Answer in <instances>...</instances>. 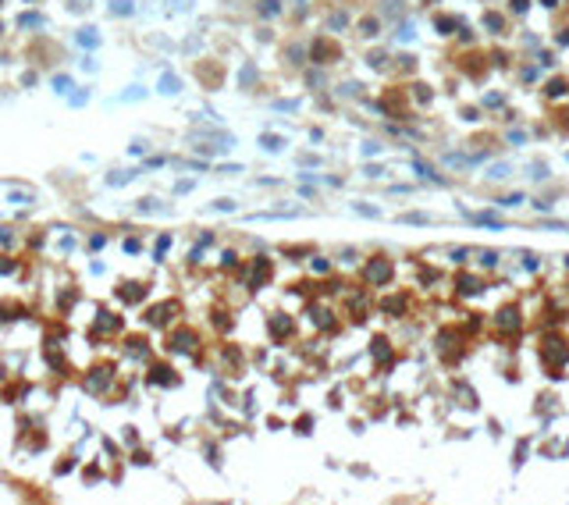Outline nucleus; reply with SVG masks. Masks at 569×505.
I'll list each match as a JSON object with an SVG mask.
<instances>
[{"label": "nucleus", "instance_id": "obj_23", "mask_svg": "<svg viewBox=\"0 0 569 505\" xmlns=\"http://www.w3.org/2000/svg\"><path fill=\"white\" fill-rule=\"evenodd\" d=\"M0 4H4V0H0Z\"/></svg>", "mask_w": 569, "mask_h": 505}, {"label": "nucleus", "instance_id": "obj_13", "mask_svg": "<svg viewBox=\"0 0 569 505\" xmlns=\"http://www.w3.org/2000/svg\"><path fill=\"white\" fill-rule=\"evenodd\" d=\"M168 374H171L168 366H153V377H149V381H160V384H171L174 377H168Z\"/></svg>", "mask_w": 569, "mask_h": 505}, {"label": "nucleus", "instance_id": "obj_16", "mask_svg": "<svg viewBox=\"0 0 569 505\" xmlns=\"http://www.w3.org/2000/svg\"><path fill=\"white\" fill-rule=\"evenodd\" d=\"M562 93H566V79H555L548 85V96H562Z\"/></svg>", "mask_w": 569, "mask_h": 505}, {"label": "nucleus", "instance_id": "obj_4", "mask_svg": "<svg viewBox=\"0 0 569 505\" xmlns=\"http://www.w3.org/2000/svg\"><path fill=\"white\" fill-rule=\"evenodd\" d=\"M388 274H392V263H388V260H381V256L367 267V281H384Z\"/></svg>", "mask_w": 569, "mask_h": 505}, {"label": "nucleus", "instance_id": "obj_18", "mask_svg": "<svg viewBox=\"0 0 569 505\" xmlns=\"http://www.w3.org/2000/svg\"><path fill=\"white\" fill-rule=\"evenodd\" d=\"M54 89H57V93H68V89H71V79H68V75H57V79H54Z\"/></svg>", "mask_w": 569, "mask_h": 505}, {"label": "nucleus", "instance_id": "obj_15", "mask_svg": "<svg viewBox=\"0 0 569 505\" xmlns=\"http://www.w3.org/2000/svg\"><path fill=\"white\" fill-rule=\"evenodd\" d=\"M278 11H281L278 0H260V14H278Z\"/></svg>", "mask_w": 569, "mask_h": 505}, {"label": "nucleus", "instance_id": "obj_20", "mask_svg": "<svg viewBox=\"0 0 569 505\" xmlns=\"http://www.w3.org/2000/svg\"><path fill=\"white\" fill-rule=\"evenodd\" d=\"M171 246V239H168V235H160V242H157V256H164V249H168Z\"/></svg>", "mask_w": 569, "mask_h": 505}, {"label": "nucleus", "instance_id": "obj_10", "mask_svg": "<svg viewBox=\"0 0 569 505\" xmlns=\"http://www.w3.org/2000/svg\"><path fill=\"white\" fill-rule=\"evenodd\" d=\"M178 89H182V82H178L174 75H171V71H164V79H160V93H178Z\"/></svg>", "mask_w": 569, "mask_h": 505}, {"label": "nucleus", "instance_id": "obj_3", "mask_svg": "<svg viewBox=\"0 0 569 505\" xmlns=\"http://www.w3.org/2000/svg\"><path fill=\"white\" fill-rule=\"evenodd\" d=\"M196 335H192V331H178V335H171V352H192V349H196Z\"/></svg>", "mask_w": 569, "mask_h": 505}, {"label": "nucleus", "instance_id": "obj_6", "mask_svg": "<svg viewBox=\"0 0 569 505\" xmlns=\"http://www.w3.org/2000/svg\"><path fill=\"white\" fill-rule=\"evenodd\" d=\"M313 57H317L320 64H327L324 57H338V47H335V43H327V39H320L317 47H313Z\"/></svg>", "mask_w": 569, "mask_h": 505}, {"label": "nucleus", "instance_id": "obj_7", "mask_svg": "<svg viewBox=\"0 0 569 505\" xmlns=\"http://www.w3.org/2000/svg\"><path fill=\"white\" fill-rule=\"evenodd\" d=\"M7 203H18V206H32V203H36V196H32V192H25V189H11V192H7Z\"/></svg>", "mask_w": 569, "mask_h": 505}, {"label": "nucleus", "instance_id": "obj_12", "mask_svg": "<svg viewBox=\"0 0 569 505\" xmlns=\"http://www.w3.org/2000/svg\"><path fill=\"white\" fill-rule=\"evenodd\" d=\"M79 43H82V47H96V43H100L96 28H82V32H79Z\"/></svg>", "mask_w": 569, "mask_h": 505}, {"label": "nucleus", "instance_id": "obj_2", "mask_svg": "<svg viewBox=\"0 0 569 505\" xmlns=\"http://www.w3.org/2000/svg\"><path fill=\"white\" fill-rule=\"evenodd\" d=\"M171 313H178V303H160V306H153L146 313V324H168Z\"/></svg>", "mask_w": 569, "mask_h": 505}, {"label": "nucleus", "instance_id": "obj_14", "mask_svg": "<svg viewBox=\"0 0 569 505\" xmlns=\"http://www.w3.org/2000/svg\"><path fill=\"white\" fill-rule=\"evenodd\" d=\"M111 11L114 14H132V4L128 0H111Z\"/></svg>", "mask_w": 569, "mask_h": 505}, {"label": "nucleus", "instance_id": "obj_8", "mask_svg": "<svg viewBox=\"0 0 569 505\" xmlns=\"http://www.w3.org/2000/svg\"><path fill=\"white\" fill-rule=\"evenodd\" d=\"M114 328H121V320H117L114 313H100V320H96V335H100V331H114Z\"/></svg>", "mask_w": 569, "mask_h": 505}, {"label": "nucleus", "instance_id": "obj_1", "mask_svg": "<svg viewBox=\"0 0 569 505\" xmlns=\"http://www.w3.org/2000/svg\"><path fill=\"white\" fill-rule=\"evenodd\" d=\"M114 381V374H111V366H96L93 374H89V381H85V388L89 392H103L107 384Z\"/></svg>", "mask_w": 569, "mask_h": 505}, {"label": "nucleus", "instance_id": "obj_17", "mask_svg": "<svg viewBox=\"0 0 569 505\" xmlns=\"http://www.w3.org/2000/svg\"><path fill=\"white\" fill-rule=\"evenodd\" d=\"M288 328H292V324L284 320V317H278V320H271V331H274V335H284V331H288Z\"/></svg>", "mask_w": 569, "mask_h": 505}, {"label": "nucleus", "instance_id": "obj_19", "mask_svg": "<svg viewBox=\"0 0 569 505\" xmlns=\"http://www.w3.org/2000/svg\"><path fill=\"white\" fill-rule=\"evenodd\" d=\"M260 142L267 146V150H281V139H278V136H263Z\"/></svg>", "mask_w": 569, "mask_h": 505}, {"label": "nucleus", "instance_id": "obj_9", "mask_svg": "<svg viewBox=\"0 0 569 505\" xmlns=\"http://www.w3.org/2000/svg\"><path fill=\"white\" fill-rule=\"evenodd\" d=\"M117 295H121L125 303H139L142 299V285H125V288H117Z\"/></svg>", "mask_w": 569, "mask_h": 505}, {"label": "nucleus", "instance_id": "obj_5", "mask_svg": "<svg viewBox=\"0 0 569 505\" xmlns=\"http://www.w3.org/2000/svg\"><path fill=\"white\" fill-rule=\"evenodd\" d=\"M267 274H271V263H267L263 256H256V263H253V278H249V285L256 288L260 281H267Z\"/></svg>", "mask_w": 569, "mask_h": 505}, {"label": "nucleus", "instance_id": "obj_11", "mask_svg": "<svg viewBox=\"0 0 569 505\" xmlns=\"http://www.w3.org/2000/svg\"><path fill=\"white\" fill-rule=\"evenodd\" d=\"M18 25H22V28H43L47 22H43V14H32V11H28V14H22V18H18Z\"/></svg>", "mask_w": 569, "mask_h": 505}, {"label": "nucleus", "instance_id": "obj_22", "mask_svg": "<svg viewBox=\"0 0 569 505\" xmlns=\"http://www.w3.org/2000/svg\"><path fill=\"white\" fill-rule=\"evenodd\" d=\"M71 7H75V11H82V0H71Z\"/></svg>", "mask_w": 569, "mask_h": 505}, {"label": "nucleus", "instance_id": "obj_21", "mask_svg": "<svg viewBox=\"0 0 569 505\" xmlns=\"http://www.w3.org/2000/svg\"><path fill=\"white\" fill-rule=\"evenodd\" d=\"M11 267H14L11 260H0V271H11Z\"/></svg>", "mask_w": 569, "mask_h": 505}]
</instances>
